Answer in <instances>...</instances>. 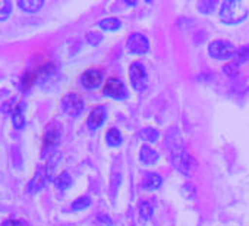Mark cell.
<instances>
[{"label":"cell","mask_w":249,"mask_h":226,"mask_svg":"<svg viewBox=\"0 0 249 226\" xmlns=\"http://www.w3.org/2000/svg\"><path fill=\"white\" fill-rule=\"evenodd\" d=\"M248 17V8L237 0H227L221 5L220 9V18L223 22L229 25H234L242 22Z\"/></svg>","instance_id":"cell-1"},{"label":"cell","mask_w":249,"mask_h":226,"mask_svg":"<svg viewBox=\"0 0 249 226\" xmlns=\"http://www.w3.org/2000/svg\"><path fill=\"white\" fill-rule=\"evenodd\" d=\"M172 162L179 172L185 175L191 173V156L186 153L182 144L176 143L175 146H172Z\"/></svg>","instance_id":"cell-2"},{"label":"cell","mask_w":249,"mask_h":226,"mask_svg":"<svg viewBox=\"0 0 249 226\" xmlns=\"http://www.w3.org/2000/svg\"><path fill=\"white\" fill-rule=\"evenodd\" d=\"M234 52H236V49L233 47V44L226 40H215L208 47L210 56H213L214 59H218V60L231 57L234 55Z\"/></svg>","instance_id":"cell-3"},{"label":"cell","mask_w":249,"mask_h":226,"mask_svg":"<svg viewBox=\"0 0 249 226\" xmlns=\"http://www.w3.org/2000/svg\"><path fill=\"white\" fill-rule=\"evenodd\" d=\"M129 78L132 82V87L138 91H142L147 85V71L144 65L141 63H134L129 69Z\"/></svg>","instance_id":"cell-4"},{"label":"cell","mask_w":249,"mask_h":226,"mask_svg":"<svg viewBox=\"0 0 249 226\" xmlns=\"http://www.w3.org/2000/svg\"><path fill=\"white\" fill-rule=\"evenodd\" d=\"M62 106H63V110L68 113L71 116H78L79 113L84 110V100L78 95V94H68L63 101H62Z\"/></svg>","instance_id":"cell-5"},{"label":"cell","mask_w":249,"mask_h":226,"mask_svg":"<svg viewBox=\"0 0 249 226\" xmlns=\"http://www.w3.org/2000/svg\"><path fill=\"white\" fill-rule=\"evenodd\" d=\"M104 94L111 97V98H124L126 97V88H124V84L117 79V78H110L107 79L106 85H104Z\"/></svg>","instance_id":"cell-6"},{"label":"cell","mask_w":249,"mask_h":226,"mask_svg":"<svg viewBox=\"0 0 249 226\" xmlns=\"http://www.w3.org/2000/svg\"><path fill=\"white\" fill-rule=\"evenodd\" d=\"M148 47H150V43L147 37L142 34H132L128 40V49L131 53L142 55L148 50Z\"/></svg>","instance_id":"cell-7"},{"label":"cell","mask_w":249,"mask_h":226,"mask_svg":"<svg viewBox=\"0 0 249 226\" xmlns=\"http://www.w3.org/2000/svg\"><path fill=\"white\" fill-rule=\"evenodd\" d=\"M101 79H103V74L98 69H89L84 72V75L81 76V84L87 90H94L101 84Z\"/></svg>","instance_id":"cell-8"},{"label":"cell","mask_w":249,"mask_h":226,"mask_svg":"<svg viewBox=\"0 0 249 226\" xmlns=\"http://www.w3.org/2000/svg\"><path fill=\"white\" fill-rule=\"evenodd\" d=\"M106 119V109L103 106L95 107L91 113H89V118H88V128L89 130H97L103 125Z\"/></svg>","instance_id":"cell-9"},{"label":"cell","mask_w":249,"mask_h":226,"mask_svg":"<svg viewBox=\"0 0 249 226\" xmlns=\"http://www.w3.org/2000/svg\"><path fill=\"white\" fill-rule=\"evenodd\" d=\"M18 6L28 14H36L44 6V2H41V0H21V2H18Z\"/></svg>","instance_id":"cell-10"},{"label":"cell","mask_w":249,"mask_h":226,"mask_svg":"<svg viewBox=\"0 0 249 226\" xmlns=\"http://www.w3.org/2000/svg\"><path fill=\"white\" fill-rule=\"evenodd\" d=\"M140 159H141V162H142L144 165H148V166H150V165H154V163L159 160V154H157V151L153 150L151 147L144 146V147L141 149Z\"/></svg>","instance_id":"cell-11"},{"label":"cell","mask_w":249,"mask_h":226,"mask_svg":"<svg viewBox=\"0 0 249 226\" xmlns=\"http://www.w3.org/2000/svg\"><path fill=\"white\" fill-rule=\"evenodd\" d=\"M142 184H144V188L145 189H157L161 185V178L157 173H148L144 178V182Z\"/></svg>","instance_id":"cell-12"},{"label":"cell","mask_w":249,"mask_h":226,"mask_svg":"<svg viewBox=\"0 0 249 226\" xmlns=\"http://www.w3.org/2000/svg\"><path fill=\"white\" fill-rule=\"evenodd\" d=\"M44 182H46V169H40L30 184V191H33V192L38 191L44 185Z\"/></svg>","instance_id":"cell-13"},{"label":"cell","mask_w":249,"mask_h":226,"mask_svg":"<svg viewBox=\"0 0 249 226\" xmlns=\"http://www.w3.org/2000/svg\"><path fill=\"white\" fill-rule=\"evenodd\" d=\"M24 104H18L17 106V109L14 110V125L18 128V130H21L24 125H25V116H24Z\"/></svg>","instance_id":"cell-14"},{"label":"cell","mask_w":249,"mask_h":226,"mask_svg":"<svg viewBox=\"0 0 249 226\" xmlns=\"http://www.w3.org/2000/svg\"><path fill=\"white\" fill-rule=\"evenodd\" d=\"M234 57V63L236 65H240V63H245L249 60V46H243L240 49H237L233 55Z\"/></svg>","instance_id":"cell-15"},{"label":"cell","mask_w":249,"mask_h":226,"mask_svg":"<svg viewBox=\"0 0 249 226\" xmlns=\"http://www.w3.org/2000/svg\"><path fill=\"white\" fill-rule=\"evenodd\" d=\"M106 140H107V144L108 146L116 147V146H119L122 143V135H120V132L116 128H111V130H108Z\"/></svg>","instance_id":"cell-16"},{"label":"cell","mask_w":249,"mask_h":226,"mask_svg":"<svg viewBox=\"0 0 249 226\" xmlns=\"http://www.w3.org/2000/svg\"><path fill=\"white\" fill-rule=\"evenodd\" d=\"M60 135H59V131L57 130H50L47 134H46V138H44V147L46 149H50V147H54L59 141Z\"/></svg>","instance_id":"cell-17"},{"label":"cell","mask_w":249,"mask_h":226,"mask_svg":"<svg viewBox=\"0 0 249 226\" xmlns=\"http://www.w3.org/2000/svg\"><path fill=\"white\" fill-rule=\"evenodd\" d=\"M54 184H56V187H57V188H60V189H66V188H69V187H71L72 179H71V176H69V173H68V172H63V173H60V175L54 179Z\"/></svg>","instance_id":"cell-18"},{"label":"cell","mask_w":249,"mask_h":226,"mask_svg":"<svg viewBox=\"0 0 249 226\" xmlns=\"http://www.w3.org/2000/svg\"><path fill=\"white\" fill-rule=\"evenodd\" d=\"M100 27L106 31H116L117 28H120V21L116 18H107L100 22Z\"/></svg>","instance_id":"cell-19"},{"label":"cell","mask_w":249,"mask_h":226,"mask_svg":"<svg viewBox=\"0 0 249 226\" xmlns=\"http://www.w3.org/2000/svg\"><path fill=\"white\" fill-rule=\"evenodd\" d=\"M11 12H12V3L9 0H0V21L8 19Z\"/></svg>","instance_id":"cell-20"},{"label":"cell","mask_w":249,"mask_h":226,"mask_svg":"<svg viewBox=\"0 0 249 226\" xmlns=\"http://www.w3.org/2000/svg\"><path fill=\"white\" fill-rule=\"evenodd\" d=\"M140 135H141V138H142L144 141L154 143V141H157V138H159V131L154 130V128H144V130L141 131Z\"/></svg>","instance_id":"cell-21"},{"label":"cell","mask_w":249,"mask_h":226,"mask_svg":"<svg viewBox=\"0 0 249 226\" xmlns=\"http://www.w3.org/2000/svg\"><path fill=\"white\" fill-rule=\"evenodd\" d=\"M91 204V200L88 197H81L72 203V210H84Z\"/></svg>","instance_id":"cell-22"},{"label":"cell","mask_w":249,"mask_h":226,"mask_svg":"<svg viewBox=\"0 0 249 226\" xmlns=\"http://www.w3.org/2000/svg\"><path fill=\"white\" fill-rule=\"evenodd\" d=\"M214 8H215V2H213V0H205V2L198 3V9L202 14H210L214 11Z\"/></svg>","instance_id":"cell-23"},{"label":"cell","mask_w":249,"mask_h":226,"mask_svg":"<svg viewBox=\"0 0 249 226\" xmlns=\"http://www.w3.org/2000/svg\"><path fill=\"white\" fill-rule=\"evenodd\" d=\"M153 211H154V207H153L151 203L145 201V203L141 204V217L142 219H150L151 214H153Z\"/></svg>","instance_id":"cell-24"},{"label":"cell","mask_w":249,"mask_h":226,"mask_svg":"<svg viewBox=\"0 0 249 226\" xmlns=\"http://www.w3.org/2000/svg\"><path fill=\"white\" fill-rule=\"evenodd\" d=\"M224 74H227L229 76H236L239 74V69H237V65L236 63H229L223 68Z\"/></svg>","instance_id":"cell-25"},{"label":"cell","mask_w":249,"mask_h":226,"mask_svg":"<svg viewBox=\"0 0 249 226\" xmlns=\"http://www.w3.org/2000/svg\"><path fill=\"white\" fill-rule=\"evenodd\" d=\"M101 34H97V33H88V36H87V40H88V43L89 44H92V46H97L100 41H101Z\"/></svg>","instance_id":"cell-26"},{"label":"cell","mask_w":249,"mask_h":226,"mask_svg":"<svg viewBox=\"0 0 249 226\" xmlns=\"http://www.w3.org/2000/svg\"><path fill=\"white\" fill-rule=\"evenodd\" d=\"M3 226H24V223L21 220H6Z\"/></svg>","instance_id":"cell-27"}]
</instances>
